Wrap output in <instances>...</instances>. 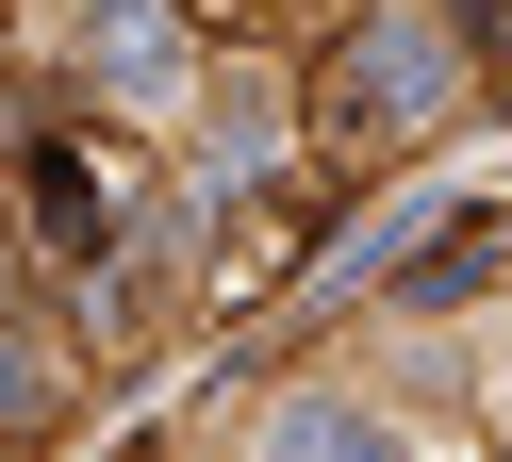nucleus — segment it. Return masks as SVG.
Masks as SVG:
<instances>
[{
    "mask_svg": "<svg viewBox=\"0 0 512 462\" xmlns=\"http://www.w3.org/2000/svg\"><path fill=\"white\" fill-rule=\"evenodd\" d=\"M446 99H463L446 17H430V0H364V17H347V50H331V116H347V132H430Z\"/></svg>",
    "mask_w": 512,
    "mask_h": 462,
    "instance_id": "nucleus-1",
    "label": "nucleus"
},
{
    "mask_svg": "<svg viewBox=\"0 0 512 462\" xmlns=\"http://www.w3.org/2000/svg\"><path fill=\"white\" fill-rule=\"evenodd\" d=\"M83 66H100L116 99H166V83H182V33H166V0H83Z\"/></svg>",
    "mask_w": 512,
    "mask_h": 462,
    "instance_id": "nucleus-2",
    "label": "nucleus"
},
{
    "mask_svg": "<svg viewBox=\"0 0 512 462\" xmlns=\"http://www.w3.org/2000/svg\"><path fill=\"white\" fill-rule=\"evenodd\" d=\"M265 446H314V462H347V446H364V462H380V413H347V396H281V413H265Z\"/></svg>",
    "mask_w": 512,
    "mask_h": 462,
    "instance_id": "nucleus-3",
    "label": "nucleus"
}]
</instances>
